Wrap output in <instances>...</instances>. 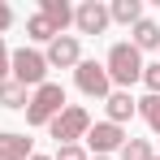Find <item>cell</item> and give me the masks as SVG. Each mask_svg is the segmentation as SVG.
<instances>
[{"mask_svg":"<svg viewBox=\"0 0 160 160\" xmlns=\"http://www.w3.org/2000/svg\"><path fill=\"white\" fill-rule=\"evenodd\" d=\"M104 69H108V82H117L121 91H130L134 82L143 78V52H138L134 43H112Z\"/></svg>","mask_w":160,"mask_h":160,"instance_id":"obj_1","label":"cell"},{"mask_svg":"<svg viewBox=\"0 0 160 160\" xmlns=\"http://www.w3.org/2000/svg\"><path fill=\"white\" fill-rule=\"evenodd\" d=\"M48 130H52L56 147L78 143V138H87V130H91V112H87L82 104H65V108L52 117V121H48Z\"/></svg>","mask_w":160,"mask_h":160,"instance_id":"obj_2","label":"cell"},{"mask_svg":"<svg viewBox=\"0 0 160 160\" xmlns=\"http://www.w3.org/2000/svg\"><path fill=\"white\" fill-rule=\"evenodd\" d=\"M61 108H65V87L61 82L35 87V95H30V104H26V126H48Z\"/></svg>","mask_w":160,"mask_h":160,"instance_id":"obj_3","label":"cell"},{"mask_svg":"<svg viewBox=\"0 0 160 160\" xmlns=\"http://www.w3.org/2000/svg\"><path fill=\"white\" fill-rule=\"evenodd\" d=\"M9 78L22 82V87H43V82H48V61H43V52H35V48L9 52Z\"/></svg>","mask_w":160,"mask_h":160,"instance_id":"obj_4","label":"cell"},{"mask_svg":"<svg viewBox=\"0 0 160 160\" xmlns=\"http://www.w3.org/2000/svg\"><path fill=\"white\" fill-rule=\"evenodd\" d=\"M74 82H78L82 95H91V100H108V95H112L108 69L100 65V61H78V65H74Z\"/></svg>","mask_w":160,"mask_h":160,"instance_id":"obj_5","label":"cell"},{"mask_svg":"<svg viewBox=\"0 0 160 160\" xmlns=\"http://www.w3.org/2000/svg\"><path fill=\"white\" fill-rule=\"evenodd\" d=\"M87 147H91L95 156L121 152V147H126V130H121V126H112V121H95V126L87 130Z\"/></svg>","mask_w":160,"mask_h":160,"instance_id":"obj_6","label":"cell"},{"mask_svg":"<svg viewBox=\"0 0 160 160\" xmlns=\"http://www.w3.org/2000/svg\"><path fill=\"white\" fill-rule=\"evenodd\" d=\"M108 4H100V0H82L78 9H74V26L82 30V35H104L108 30Z\"/></svg>","mask_w":160,"mask_h":160,"instance_id":"obj_7","label":"cell"},{"mask_svg":"<svg viewBox=\"0 0 160 160\" xmlns=\"http://www.w3.org/2000/svg\"><path fill=\"white\" fill-rule=\"evenodd\" d=\"M43 61H48V69H74L82 61V48L74 35H56L52 43H48V52H43Z\"/></svg>","mask_w":160,"mask_h":160,"instance_id":"obj_8","label":"cell"},{"mask_svg":"<svg viewBox=\"0 0 160 160\" xmlns=\"http://www.w3.org/2000/svg\"><path fill=\"white\" fill-rule=\"evenodd\" d=\"M0 160H30V138L18 130H4L0 134Z\"/></svg>","mask_w":160,"mask_h":160,"instance_id":"obj_9","label":"cell"},{"mask_svg":"<svg viewBox=\"0 0 160 160\" xmlns=\"http://www.w3.org/2000/svg\"><path fill=\"white\" fill-rule=\"evenodd\" d=\"M134 108H138V100H130V91H112V95H108V121H112V126L130 121Z\"/></svg>","mask_w":160,"mask_h":160,"instance_id":"obj_10","label":"cell"},{"mask_svg":"<svg viewBox=\"0 0 160 160\" xmlns=\"http://www.w3.org/2000/svg\"><path fill=\"white\" fill-rule=\"evenodd\" d=\"M108 18H112V22H121V26L143 22V0H112V4H108Z\"/></svg>","mask_w":160,"mask_h":160,"instance_id":"obj_11","label":"cell"},{"mask_svg":"<svg viewBox=\"0 0 160 160\" xmlns=\"http://www.w3.org/2000/svg\"><path fill=\"white\" fill-rule=\"evenodd\" d=\"M134 39V48H138V52H147V48H160V26L156 22H152V18H143V22H134V30H130Z\"/></svg>","mask_w":160,"mask_h":160,"instance_id":"obj_12","label":"cell"},{"mask_svg":"<svg viewBox=\"0 0 160 160\" xmlns=\"http://www.w3.org/2000/svg\"><path fill=\"white\" fill-rule=\"evenodd\" d=\"M39 13H43V18H48L56 30H65L69 22H74V9H69L65 0H39Z\"/></svg>","mask_w":160,"mask_h":160,"instance_id":"obj_13","label":"cell"},{"mask_svg":"<svg viewBox=\"0 0 160 160\" xmlns=\"http://www.w3.org/2000/svg\"><path fill=\"white\" fill-rule=\"evenodd\" d=\"M0 104H4V108H26L30 95H26V87H22V82L4 78V82H0Z\"/></svg>","mask_w":160,"mask_h":160,"instance_id":"obj_14","label":"cell"},{"mask_svg":"<svg viewBox=\"0 0 160 160\" xmlns=\"http://www.w3.org/2000/svg\"><path fill=\"white\" fill-rule=\"evenodd\" d=\"M26 35H30V39H39V43H52V39H56V35H61V30H56L52 22L43 18V13H35V18H30V22H26Z\"/></svg>","mask_w":160,"mask_h":160,"instance_id":"obj_15","label":"cell"},{"mask_svg":"<svg viewBox=\"0 0 160 160\" xmlns=\"http://www.w3.org/2000/svg\"><path fill=\"white\" fill-rule=\"evenodd\" d=\"M121 160H156V156H152L147 138H126V147H121Z\"/></svg>","mask_w":160,"mask_h":160,"instance_id":"obj_16","label":"cell"},{"mask_svg":"<svg viewBox=\"0 0 160 160\" xmlns=\"http://www.w3.org/2000/svg\"><path fill=\"white\" fill-rule=\"evenodd\" d=\"M138 112L147 117V126L160 134V95H147V100H138Z\"/></svg>","mask_w":160,"mask_h":160,"instance_id":"obj_17","label":"cell"},{"mask_svg":"<svg viewBox=\"0 0 160 160\" xmlns=\"http://www.w3.org/2000/svg\"><path fill=\"white\" fill-rule=\"evenodd\" d=\"M143 82H147L152 95H160V61H156V65H143Z\"/></svg>","mask_w":160,"mask_h":160,"instance_id":"obj_18","label":"cell"},{"mask_svg":"<svg viewBox=\"0 0 160 160\" xmlns=\"http://www.w3.org/2000/svg\"><path fill=\"white\" fill-rule=\"evenodd\" d=\"M52 160H91V156L82 152L78 143H65V147H56V156H52Z\"/></svg>","mask_w":160,"mask_h":160,"instance_id":"obj_19","label":"cell"},{"mask_svg":"<svg viewBox=\"0 0 160 160\" xmlns=\"http://www.w3.org/2000/svg\"><path fill=\"white\" fill-rule=\"evenodd\" d=\"M9 26H13V9L0 0V30H9Z\"/></svg>","mask_w":160,"mask_h":160,"instance_id":"obj_20","label":"cell"},{"mask_svg":"<svg viewBox=\"0 0 160 160\" xmlns=\"http://www.w3.org/2000/svg\"><path fill=\"white\" fill-rule=\"evenodd\" d=\"M9 78V48H4V39H0V82Z\"/></svg>","mask_w":160,"mask_h":160,"instance_id":"obj_21","label":"cell"},{"mask_svg":"<svg viewBox=\"0 0 160 160\" xmlns=\"http://www.w3.org/2000/svg\"><path fill=\"white\" fill-rule=\"evenodd\" d=\"M30 160H52V156H30Z\"/></svg>","mask_w":160,"mask_h":160,"instance_id":"obj_22","label":"cell"},{"mask_svg":"<svg viewBox=\"0 0 160 160\" xmlns=\"http://www.w3.org/2000/svg\"><path fill=\"white\" fill-rule=\"evenodd\" d=\"M91 160H108V156H91Z\"/></svg>","mask_w":160,"mask_h":160,"instance_id":"obj_23","label":"cell"},{"mask_svg":"<svg viewBox=\"0 0 160 160\" xmlns=\"http://www.w3.org/2000/svg\"><path fill=\"white\" fill-rule=\"evenodd\" d=\"M156 160H160V156H156Z\"/></svg>","mask_w":160,"mask_h":160,"instance_id":"obj_24","label":"cell"}]
</instances>
